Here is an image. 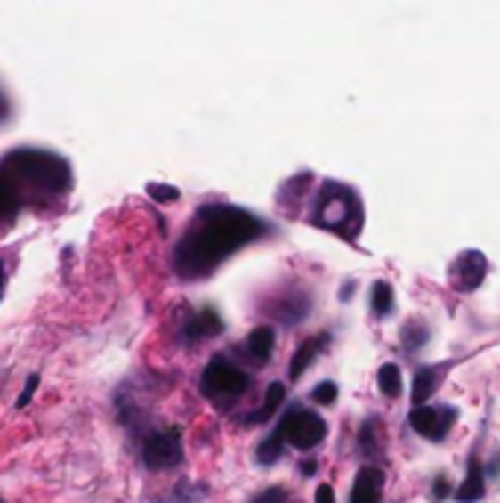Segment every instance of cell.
Listing matches in <instances>:
<instances>
[{
	"mask_svg": "<svg viewBox=\"0 0 500 503\" xmlns=\"http://www.w3.org/2000/svg\"><path fill=\"white\" fill-rule=\"evenodd\" d=\"M265 233V224L247 209L200 207L195 224L174 250V271L186 280L206 277L238 247Z\"/></svg>",
	"mask_w": 500,
	"mask_h": 503,
	"instance_id": "obj_1",
	"label": "cell"
},
{
	"mask_svg": "<svg viewBox=\"0 0 500 503\" xmlns=\"http://www.w3.org/2000/svg\"><path fill=\"white\" fill-rule=\"evenodd\" d=\"M312 224L321 230H330L335 236L353 239L359 233V224H362L359 198L353 195L348 186L324 183V189L319 191L315 207H312Z\"/></svg>",
	"mask_w": 500,
	"mask_h": 503,
	"instance_id": "obj_2",
	"label": "cell"
},
{
	"mask_svg": "<svg viewBox=\"0 0 500 503\" xmlns=\"http://www.w3.org/2000/svg\"><path fill=\"white\" fill-rule=\"evenodd\" d=\"M4 166L9 171H15L18 180L30 183L33 189H42L47 195H62L71 183L69 162L62 157H56V153H47V150H33V148L15 150V153H9Z\"/></svg>",
	"mask_w": 500,
	"mask_h": 503,
	"instance_id": "obj_3",
	"label": "cell"
},
{
	"mask_svg": "<svg viewBox=\"0 0 500 503\" xmlns=\"http://www.w3.org/2000/svg\"><path fill=\"white\" fill-rule=\"evenodd\" d=\"M247 374L227 360V356H213L209 365L204 369V377H200V392L206 398H238V394L247 392Z\"/></svg>",
	"mask_w": 500,
	"mask_h": 503,
	"instance_id": "obj_4",
	"label": "cell"
},
{
	"mask_svg": "<svg viewBox=\"0 0 500 503\" xmlns=\"http://www.w3.org/2000/svg\"><path fill=\"white\" fill-rule=\"evenodd\" d=\"M274 433L283 442L292 444V448L310 450V448H315V444H319L327 436V424H324L321 415H315L310 410H301V406H294V410L286 412V418L280 421V427H277Z\"/></svg>",
	"mask_w": 500,
	"mask_h": 503,
	"instance_id": "obj_5",
	"label": "cell"
},
{
	"mask_svg": "<svg viewBox=\"0 0 500 503\" xmlns=\"http://www.w3.org/2000/svg\"><path fill=\"white\" fill-rule=\"evenodd\" d=\"M141 459L150 471H165L174 468L182 462V442H180V430L168 427V430H153L148 439H144L141 448Z\"/></svg>",
	"mask_w": 500,
	"mask_h": 503,
	"instance_id": "obj_6",
	"label": "cell"
},
{
	"mask_svg": "<svg viewBox=\"0 0 500 503\" xmlns=\"http://www.w3.org/2000/svg\"><path fill=\"white\" fill-rule=\"evenodd\" d=\"M486 268H488L486 256L480 254V250H465V254H459L454 259V265L448 271V280L456 292H474V288H480V283H483Z\"/></svg>",
	"mask_w": 500,
	"mask_h": 503,
	"instance_id": "obj_7",
	"label": "cell"
},
{
	"mask_svg": "<svg viewBox=\"0 0 500 503\" xmlns=\"http://www.w3.org/2000/svg\"><path fill=\"white\" fill-rule=\"evenodd\" d=\"M456 418L454 410H436V406H415V410L409 412V424L412 430L418 433V436H427L432 442H441L448 436L450 430V421Z\"/></svg>",
	"mask_w": 500,
	"mask_h": 503,
	"instance_id": "obj_8",
	"label": "cell"
},
{
	"mask_svg": "<svg viewBox=\"0 0 500 503\" xmlns=\"http://www.w3.org/2000/svg\"><path fill=\"white\" fill-rule=\"evenodd\" d=\"M224 330V324H221V318L215 315V309H200L186 321L182 327V336H186V342H200V338H209V336H218Z\"/></svg>",
	"mask_w": 500,
	"mask_h": 503,
	"instance_id": "obj_9",
	"label": "cell"
},
{
	"mask_svg": "<svg viewBox=\"0 0 500 503\" xmlns=\"http://www.w3.org/2000/svg\"><path fill=\"white\" fill-rule=\"evenodd\" d=\"M383 489V471L380 468H362L353 480L351 503H380Z\"/></svg>",
	"mask_w": 500,
	"mask_h": 503,
	"instance_id": "obj_10",
	"label": "cell"
},
{
	"mask_svg": "<svg viewBox=\"0 0 500 503\" xmlns=\"http://www.w3.org/2000/svg\"><path fill=\"white\" fill-rule=\"evenodd\" d=\"M242 351L254 365H265L271 360V351H274V330L271 327H256V330L245 338Z\"/></svg>",
	"mask_w": 500,
	"mask_h": 503,
	"instance_id": "obj_11",
	"label": "cell"
},
{
	"mask_svg": "<svg viewBox=\"0 0 500 503\" xmlns=\"http://www.w3.org/2000/svg\"><path fill=\"white\" fill-rule=\"evenodd\" d=\"M441 371H445V365H427V369L415 374V383H412V401H415V406H427V401L436 394Z\"/></svg>",
	"mask_w": 500,
	"mask_h": 503,
	"instance_id": "obj_12",
	"label": "cell"
},
{
	"mask_svg": "<svg viewBox=\"0 0 500 503\" xmlns=\"http://www.w3.org/2000/svg\"><path fill=\"white\" fill-rule=\"evenodd\" d=\"M327 342H330V333H321V336H315V338H310V342H303L301 347H297L292 369H288V377H292V380H301V374L315 362V356H319V351Z\"/></svg>",
	"mask_w": 500,
	"mask_h": 503,
	"instance_id": "obj_13",
	"label": "cell"
},
{
	"mask_svg": "<svg viewBox=\"0 0 500 503\" xmlns=\"http://www.w3.org/2000/svg\"><path fill=\"white\" fill-rule=\"evenodd\" d=\"M486 495V483H483V468H480V462L477 459H471V466H468V477L463 486L456 489V500L459 503H474Z\"/></svg>",
	"mask_w": 500,
	"mask_h": 503,
	"instance_id": "obj_14",
	"label": "cell"
},
{
	"mask_svg": "<svg viewBox=\"0 0 500 503\" xmlns=\"http://www.w3.org/2000/svg\"><path fill=\"white\" fill-rule=\"evenodd\" d=\"M271 312L280 318V321H286V324H297L306 312H310V301H306L303 295L292 292V295H286V301L271 306Z\"/></svg>",
	"mask_w": 500,
	"mask_h": 503,
	"instance_id": "obj_15",
	"label": "cell"
},
{
	"mask_svg": "<svg viewBox=\"0 0 500 503\" xmlns=\"http://www.w3.org/2000/svg\"><path fill=\"white\" fill-rule=\"evenodd\" d=\"M286 401V389H283V383H271L268 385V394H265V403L259 406V410L250 415L247 418V424H259V421H268L271 418V412L277 410V406H280Z\"/></svg>",
	"mask_w": 500,
	"mask_h": 503,
	"instance_id": "obj_16",
	"label": "cell"
},
{
	"mask_svg": "<svg viewBox=\"0 0 500 503\" xmlns=\"http://www.w3.org/2000/svg\"><path fill=\"white\" fill-rule=\"evenodd\" d=\"M371 306H374V315H380V318H386L391 312V306H394V295H391V286L389 283H374L371 288Z\"/></svg>",
	"mask_w": 500,
	"mask_h": 503,
	"instance_id": "obj_17",
	"label": "cell"
},
{
	"mask_svg": "<svg viewBox=\"0 0 500 503\" xmlns=\"http://www.w3.org/2000/svg\"><path fill=\"white\" fill-rule=\"evenodd\" d=\"M377 383H380V392L386 394V398H398L400 394V369L398 365H383L380 374H377Z\"/></svg>",
	"mask_w": 500,
	"mask_h": 503,
	"instance_id": "obj_18",
	"label": "cell"
},
{
	"mask_svg": "<svg viewBox=\"0 0 500 503\" xmlns=\"http://www.w3.org/2000/svg\"><path fill=\"white\" fill-rule=\"evenodd\" d=\"M283 444H286V442H283V439H280V436H277V433H274L271 439L259 444V453H256V459L262 462V466H271V462H277V459H280V453H283Z\"/></svg>",
	"mask_w": 500,
	"mask_h": 503,
	"instance_id": "obj_19",
	"label": "cell"
},
{
	"mask_svg": "<svg viewBox=\"0 0 500 503\" xmlns=\"http://www.w3.org/2000/svg\"><path fill=\"white\" fill-rule=\"evenodd\" d=\"M15 191H12V183H9L4 174H0V218H6L9 212L15 209Z\"/></svg>",
	"mask_w": 500,
	"mask_h": 503,
	"instance_id": "obj_20",
	"label": "cell"
},
{
	"mask_svg": "<svg viewBox=\"0 0 500 503\" xmlns=\"http://www.w3.org/2000/svg\"><path fill=\"white\" fill-rule=\"evenodd\" d=\"M148 195L153 200H159V203H174L180 198V189L174 186H165V183H150L148 186Z\"/></svg>",
	"mask_w": 500,
	"mask_h": 503,
	"instance_id": "obj_21",
	"label": "cell"
},
{
	"mask_svg": "<svg viewBox=\"0 0 500 503\" xmlns=\"http://www.w3.org/2000/svg\"><path fill=\"white\" fill-rule=\"evenodd\" d=\"M335 394H339V389H335V383H330V380H324V383H319L315 385V392H312V401H319V403H333L335 401Z\"/></svg>",
	"mask_w": 500,
	"mask_h": 503,
	"instance_id": "obj_22",
	"label": "cell"
},
{
	"mask_svg": "<svg viewBox=\"0 0 500 503\" xmlns=\"http://www.w3.org/2000/svg\"><path fill=\"white\" fill-rule=\"evenodd\" d=\"M36 389H38V374H30V377H27V383H24V389H21V398H18V403H15L18 410H24V406L33 401Z\"/></svg>",
	"mask_w": 500,
	"mask_h": 503,
	"instance_id": "obj_23",
	"label": "cell"
},
{
	"mask_svg": "<svg viewBox=\"0 0 500 503\" xmlns=\"http://www.w3.org/2000/svg\"><path fill=\"white\" fill-rule=\"evenodd\" d=\"M250 503H286V491L283 489H268L259 498H254Z\"/></svg>",
	"mask_w": 500,
	"mask_h": 503,
	"instance_id": "obj_24",
	"label": "cell"
},
{
	"mask_svg": "<svg viewBox=\"0 0 500 503\" xmlns=\"http://www.w3.org/2000/svg\"><path fill=\"white\" fill-rule=\"evenodd\" d=\"M315 503H335V495H333V486H319V491H315Z\"/></svg>",
	"mask_w": 500,
	"mask_h": 503,
	"instance_id": "obj_25",
	"label": "cell"
},
{
	"mask_svg": "<svg viewBox=\"0 0 500 503\" xmlns=\"http://www.w3.org/2000/svg\"><path fill=\"white\" fill-rule=\"evenodd\" d=\"M432 495H436L439 500H441V498H448V480L441 477V474L436 477V483H432Z\"/></svg>",
	"mask_w": 500,
	"mask_h": 503,
	"instance_id": "obj_26",
	"label": "cell"
},
{
	"mask_svg": "<svg viewBox=\"0 0 500 503\" xmlns=\"http://www.w3.org/2000/svg\"><path fill=\"white\" fill-rule=\"evenodd\" d=\"M301 471L306 474V477H310V474H315V459H310V462H303V466H301Z\"/></svg>",
	"mask_w": 500,
	"mask_h": 503,
	"instance_id": "obj_27",
	"label": "cell"
},
{
	"mask_svg": "<svg viewBox=\"0 0 500 503\" xmlns=\"http://www.w3.org/2000/svg\"><path fill=\"white\" fill-rule=\"evenodd\" d=\"M0 280H4V271H0Z\"/></svg>",
	"mask_w": 500,
	"mask_h": 503,
	"instance_id": "obj_28",
	"label": "cell"
},
{
	"mask_svg": "<svg viewBox=\"0 0 500 503\" xmlns=\"http://www.w3.org/2000/svg\"><path fill=\"white\" fill-rule=\"evenodd\" d=\"M0 503H4V498H0Z\"/></svg>",
	"mask_w": 500,
	"mask_h": 503,
	"instance_id": "obj_29",
	"label": "cell"
}]
</instances>
